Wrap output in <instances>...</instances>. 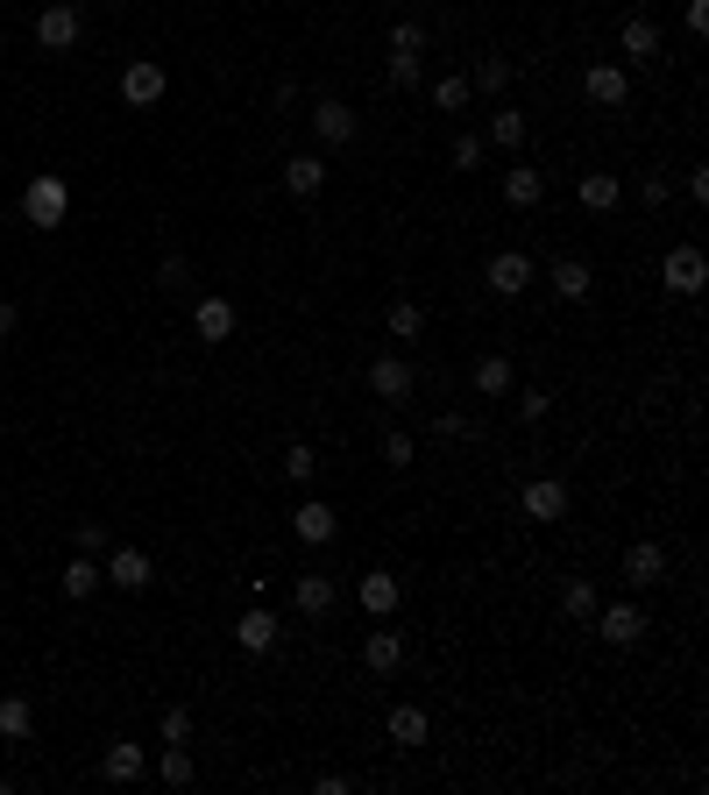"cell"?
<instances>
[{
	"mask_svg": "<svg viewBox=\"0 0 709 795\" xmlns=\"http://www.w3.org/2000/svg\"><path fill=\"white\" fill-rule=\"evenodd\" d=\"M65 214H71V185H65L57 171H36V178L22 185V220L50 235V228H65Z\"/></svg>",
	"mask_w": 709,
	"mask_h": 795,
	"instance_id": "cell-1",
	"label": "cell"
},
{
	"mask_svg": "<svg viewBox=\"0 0 709 795\" xmlns=\"http://www.w3.org/2000/svg\"><path fill=\"white\" fill-rule=\"evenodd\" d=\"M660 284H667L674 298H696L702 284H709V257H702L696 242H674L667 257H660Z\"/></svg>",
	"mask_w": 709,
	"mask_h": 795,
	"instance_id": "cell-2",
	"label": "cell"
},
{
	"mask_svg": "<svg viewBox=\"0 0 709 795\" xmlns=\"http://www.w3.org/2000/svg\"><path fill=\"white\" fill-rule=\"evenodd\" d=\"M518 512L533 519V526H561L568 519V484L561 476H533V484L518 490Z\"/></svg>",
	"mask_w": 709,
	"mask_h": 795,
	"instance_id": "cell-3",
	"label": "cell"
},
{
	"mask_svg": "<svg viewBox=\"0 0 709 795\" xmlns=\"http://www.w3.org/2000/svg\"><path fill=\"white\" fill-rule=\"evenodd\" d=\"M582 93H590L596 100V107H625V100H631V65H617V57H596V65L590 71H582Z\"/></svg>",
	"mask_w": 709,
	"mask_h": 795,
	"instance_id": "cell-4",
	"label": "cell"
},
{
	"mask_svg": "<svg viewBox=\"0 0 709 795\" xmlns=\"http://www.w3.org/2000/svg\"><path fill=\"white\" fill-rule=\"evenodd\" d=\"M79 36H85V14L71 8V0H50V8L36 14V50H71Z\"/></svg>",
	"mask_w": 709,
	"mask_h": 795,
	"instance_id": "cell-5",
	"label": "cell"
},
{
	"mask_svg": "<svg viewBox=\"0 0 709 795\" xmlns=\"http://www.w3.org/2000/svg\"><path fill=\"white\" fill-rule=\"evenodd\" d=\"M163 93H171V71H163L157 57H135V65L121 71V100H128V107H157Z\"/></svg>",
	"mask_w": 709,
	"mask_h": 795,
	"instance_id": "cell-6",
	"label": "cell"
},
{
	"mask_svg": "<svg viewBox=\"0 0 709 795\" xmlns=\"http://www.w3.org/2000/svg\"><path fill=\"white\" fill-rule=\"evenodd\" d=\"M482 284H490L496 298H518L525 284H533V257H525V249H496V257L482 263Z\"/></svg>",
	"mask_w": 709,
	"mask_h": 795,
	"instance_id": "cell-7",
	"label": "cell"
},
{
	"mask_svg": "<svg viewBox=\"0 0 709 795\" xmlns=\"http://www.w3.org/2000/svg\"><path fill=\"white\" fill-rule=\"evenodd\" d=\"M100 576H107L114 590H149V582H157V561H149L142 547H107V568H100Z\"/></svg>",
	"mask_w": 709,
	"mask_h": 795,
	"instance_id": "cell-8",
	"label": "cell"
},
{
	"mask_svg": "<svg viewBox=\"0 0 709 795\" xmlns=\"http://www.w3.org/2000/svg\"><path fill=\"white\" fill-rule=\"evenodd\" d=\"M590 625L610 639V647H639V639H645V611L639 604H596Z\"/></svg>",
	"mask_w": 709,
	"mask_h": 795,
	"instance_id": "cell-9",
	"label": "cell"
},
{
	"mask_svg": "<svg viewBox=\"0 0 709 795\" xmlns=\"http://www.w3.org/2000/svg\"><path fill=\"white\" fill-rule=\"evenodd\" d=\"M362 668H369V674H398L404 668V633L390 618H376V633L362 639Z\"/></svg>",
	"mask_w": 709,
	"mask_h": 795,
	"instance_id": "cell-10",
	"label": "cell"
},
{
	"mask_svg": "<svg viewBox=\"0 0 709 795\" xmlns=\"http://www.w3.org/2000/svg\"><path fill=\"white\" fill-rule=\"evenodd\" d=\"M660 43H667V36H660V22L631 14V22L617 29V65H653V57H660Z\"/></svg>",
	"mask_w": 709,
	"mask_h": 795,
	"instance_id": "cell-11",
	"label": "cell"
},
{
	"mask_svg": "<svg viewBox=\"0 0 709 795\" xmlns=\"http://www.w3.org/2000/svg\"><path fill=\"white\" fill-rule=\"evenodd\" d=\"M312 135H320V149H341V143L362 135V122H355L348 100H320V107H312Z\"/></svg>",
	"mask_w": 709,
	"mask_h": 795,
	"instance_id": "cell-12",
	"label": "cell"
},
{
	"mask_svg": "<svg viewBox=\"0 0 709 795\" xmlns=\"http://www.w3.org/2000/svg\"><path fill=\"white\" fill-rule=\"evenodd\" d=\"M412 363H404V355H376V363H369V391L376 398H384V405H404V398H412Z\"/></svg>",
	"mask_w": 709,
	"mask_h": 795,
	"instance_id": "cell-13",
	"label": "cell"
},
{
	"mask_svg": "<svg viewBox=\"0 0 709 795\" xmlns=\"http://www.w3.org/2000/svg\"><path fill=\"white\" fill-rule=\"evenodd\" d=\"M291 533L306 540V547H327V540L341 533V512H334V504H327V498H306V504H298V512H291Z\"/></svg>",
	"mask_w": 709,
	"mask_h": 795,
	"instance_id": "cell-14",
	"label": "cell"
},
{
	"mask_svg": "<svg viewBox=\"0 0 709 795\" xmlns=\"http://www.w3.org/2000/svg\"><path fill=\"white\" fill-rule=\"evenodd\" d=\"M284 192H291V200H320L327 192V157L320 149H298V157L284 163Z\"/></svg>",
	"mask_w": 709,
	"mask_h": 795,
	"instance_id": "cell-15",
	"label": "cell"
},
{
	"mask_svg": "<svg viewBox=\"0 0 709 795\" xmlns=\"http://www.w3.org/2000/svg\"><path fill=\"white\" fill-rule=\"evenodd\" d=\"M334 576H327V568H306V576L291 582V604H298V618H327V611H334Z\"/></svg>",
	"mask_w": 709,
	"mask_h": 795,
	"instance_id": "cell-16",
	"label": "cell"
},
{
	"mask_svg": "<svg viewBox=\"0 0 709 795\" xmlns=\"http://www.w3.org/2000/svg\"><path fill=\"white\" fill-rule=\"evenodd\" d=\"M355 597H362V611H369V618H398V604H404V582L390 576V568H369Z\"/></svg>",
	"mask_w": 709,
	"mask_h": 795,
	"instance_id": "cell-17",
	"label": "cell"
},
{
	"mask_svg": "<svg viewBox=\"0 0 709 795\" xmlns=\"http://www.w3.org/2000/svg\"><path fill=\"white\" fill-rule=\"evenodd\" d=\"M625 582H631V590H653V582H667V547H660V540L625 547Z\"/></svg>",
	"mask_w": 709,
	"mask_h": 795,
	"instance_id": "cell-18",
	"label": "cell"
},
{
	"mask_svg": "<svg viewBox=\"0 0 709 795\" xmlns=\"http://www.w3.org/2000/svg\"><path fill=\"white\" fill-rule=\"evenodd\" d=\"M384 739H390V746H404V753H419V746L433 739V717L419 711V703H398V711L384 717Z\"/></svg>",
	"mask_w": 709,
	"mask_h": 795,
	"instance_id": "cell-19",
	"label": "cell"
},
{
	"mask_svg": "<svg viewBox=\"0 0 709 795\" xmlns=\"http://www.w3.org/2000/svg\"><path fill=\"white\" fill-rule=\"evenodd\" d=\"M100 774H107L114 788H128V782H142V774H149V753L135 739H114L107 753H100Z\"/></svg>",
	"mask_w": 709,
	"mask_h": 795,
	"instance_id": "cell-20",
	"label": "cell"
},
{
	"mask_svg": "<svg viewBox=\"0 0 709 795\" xmlns=\"http://www.w3.org/2000/svg\"><path fill=\"white\" fill-rule=\"evenodd\" d=\"M235 647H241V654H270V647H277V618H270L263 604H255V611H241V625H235Z\"/></svg>",
	"mask_w": 709,
	"mask_h": 795,
	"instance_id": "cell-21",
	"label": "cell"
},
{
	"mask_svg": "<svg viewBox=\"0 0 709 795\" xmlns=\"http://www.w3.org/2000/svg\"><path fill=\"white\" fill-rule=\"evenodd\" d=\"M511 391H518L511 355H482V363H476V398H511Z\"/></svg>",
	"mask_w": 709,
	"mask_h": 795,
	"instance_id": "cell-22",
	"label": "cell"
},
{
	"mask_svg": "<svg viewBox=\"0 0 709 795\" xmlns=\"http://www.w3.org/2000/svg\"><path fill=\"white\" fill-rule=\"evenodd\" d=\"M553 292H561L568 306H582V298L596 292V270L582 263V257H561V263H553Z\"/></svg>",
	"mask_w": 709,
	"mask_h": 795,
	"instance_id": "cell-23",
	"label": "cell"
},
{
	"mask_svg": "<svg viewBox=\"0 0 709 795\" xmlns=\"http://www.w3.org/2000/svg\"><path fill=\"white\" fill-rule=\"evenodd\" d=\"M192 327H199V341H228L235 334V306H228V298H199V306H192Z\"/></svg>",
	"mask_w": 709,
	"mask_h": 795,
	"instance_id": "cell-24",
	"label": "cell"
},
{
	"mask_svg": "<svg viewBox=\"0 0 709 795\" xmlns=\"http://www.w3.org/2000/svg\"><path fill=\"white\" fill-rule=\"evenodd\" d=\"M575 200L590 206V214H610L617 200H625V185H617V171H582V185H575Z\"/></svg>",
	"mask_w": 709,
	"mask_h": 795,
	"instance_id": "cell-25",
	"label": "cell"
},
{
	"mask_svg": "<svg viewBox=\"0 0 709 795\" xmlns=\"http://www.w3.org/2000/svg\"><path fill=\"white\" fill-rule=\"evenodd\" d=\"M0 739H8V746L36 739V703H28V696H0Z\"/></svg>",
	"mask_w": 709,
	"mask_h": 795,
	"instance_id": "cell-26",
	"label": "cell"
},
{
	"mask_svg": "<svg viewBox=\"0 0 709 795\" xmlns=\"http://www.w3.org/2000/svg\"><path fill=\"white\" fill-rule=\"evenodd\" d=\"M525 135H533V122H525L518 107H496V114H490V135H482V143H490V149H525Z\"/></svg>",
	"mask_w": 709,
	"mask_h": 795,
	"instance_id": "cell-27",
	"label": "cell"
},
{
	"mask_svg": "<svg viewBox=\"0 0 709 795\" xmlns=\"http://www.w3.org/2000/svg\"><path fill=\"white\" fill-rule=\"evenodd\" d=\"M504 200L511 206H539V200H547V178H539L533 163H511V171H504Z\"/></svg>",
	"mask_w": 709,
	"mask_h": 795,
	"instance_id": "cell-28",
	"label": "cell"
},
{
	"mask_svg": "<svg viewBox=\"0 0 709 795\" xmlns=\"http://www.w3.org/2000/svg\"><path fill=\"white\" fill-rule=\"evenodd\" d=\"M384 334H390V341H419V334H426V306H412V298H398V306L384 313Z\"/></svg>",
	"mask_w": 709,
	"mask_h": 795,
	"instance_id": "cell-29",
	"label": "cell"
},
{
	"mask_svg": "<svg viewBox=\"0 0 709 795\" xmlns=\"http://www.w3.org/2000/svg\"><path fill=\"white\" fill-rule=\"evenodd\" d=\"M57 582H65L71 604H85V597L100 590V561H93V554H79V561H65V576H57Z\"/></svg>",
	"mask_w": 709,
	"mask_h": 795,
	"instance_id": "cell-30",
	"label": "cell"
},
{
	"mask_svg": "<svg viewBox=\"0 0 709 795\" xmlns=\"http://www.w3.org/2000/svg\"><path fill=\"white\" fill-rule=\"evenodd\" d=\"M596 604H603L596 582H568V590H561V618H575V625H590V618H596Z\"/></svg>",
	"mask_w": 709,
	"mask_h": 795,
	"instance_id": "cell-31",
	"label": "cell"
},
{
	"mask_svg": "<svg viewBox=\"0 0 709 795\" xmlns=\"http://www.w3.org/2000/svg\"><path fill=\"white\" fill-rule=\"evenodd\" d=\"M504 86H511V57H482L469 71V93H504Z\"/></svg>",
	"mask_w": 709,
	"mask_h": 795,
	"instance_id": "cell-32",
	"label": "cell"
},
{
	"mask_svg": "<svg viewBox=\"0 0 709 795\" xmlns=\"http://www.w3.org/2000/svg\"><path fill=\"white\" fill-rule=\"evenodd\" d=\"M157 782H163V788H192V753H185V746H163Z\"/></svg>",
	"mask_w": 709,
	"mask_h": 795,
	"instance_id": "cell-33",
	"label": "cell"
},
{
	"mask_svg": "<svg viewBox=\"0 0 709 795\" xmlns=\"http://www.w3.org/2000/svg\"><path fill=\"white\" fill-rule=\"evenodd\" d=\"M433 107H441V114H461V107H469V79H461V71L433 79Z\"/></svg>",
	"mask_w": 709,
	"mask_h": 795,
	"instance_id": "cell-34",
	"label": "cell"
},
{
	"mask_svg": "<svg viewBox=\"0 0 709 795\" xmlns=\"http://www.w3.org/2000/svg\"><path fill=\"white\" fill-rule=\"evenodd\" d=\"M284 476H291V484H312V476H320V455H312L306 441H291L284 447Z\"/></svg>",
	"mask_w": 709,
	"mask_h": 795,
	"instance_id": "cell-35",
	"label": "cell"
},
{
	"mask_svg": "<svg viewBox=\"0 0 709 795\" xmlns=\"http://www.w3.org/2000/svg\"><path fill=\"white\" fill-rule=\"evenodd\" d=\"M390 57H426V29L419 22H390Z\"/></svg>",
	"mask_w": 709,
	"mask_h": 795,
	"instance_id": "cell-36",
	"label": "cell"
},
{
	"mask_svg": "<svg viewBox=\"0 0 709 795\" xmlns=\"http://www.w3.org/2000/svg\"><path fill=\"white\" fill-rule=\"evenodd\" d=\"M482 157H490V143H482V135H455V149H447V163H455V171H482Z\"/></svg>",
	"mask_w": 709,
	"mask_h": 795,
	"instance_id": "cell-37",
	"label": "cell"
},
{
	"mask_svg": "<svg viewBox=\"0 0 709 795\" xmlns=\"http://www.w3.org/2000/svg\"><path fill=\"white\" fill-rule=\"evenodd\" d=\"M384 462H390V469H412V462H419L412 433H384Z\"/></svg>",
	"mask_w": 709,
	"mask_h": 795,
	"instance_id": "cell-38",
	"label": "cell"
},
{
	"mask_svg": "<svg viewBox=\"0 0 709 795\" xmlns=\"http://www.w3.org/2000/svg\"><path fill=\"white\" fill-rule=\"evenodd\" d=\"M157 731H163V746H185L192 739V711H185V703H178V711H163Z\"/></svg>",
	"mask_w": 709,
	"mask_h": 795,
	"instance_id": "cell-39",
	"label": "cell"
},
{
	"mask_svg": "<svg viewBox=\"0 0 709 795\" xmlns=\"http://www.w3.org/2000/svg\"><path fill=\"white\" fill-rule=\"evenodd\" d=\"M185 277H192L185 257H163V263H157V284H163V292H185Z\"/></svg>",
	"mask_w": 709,
	"mask_h": 795,
	"instance_id": "cell-40",
	"label": "cell"
},
{
	"mask_svg": "<svg viewBox=\"0 0 709 795\" xmlns=\"http://www.w3.org/2000/svg\"><path fill=\"white\" fill-rule=\"evenodd\" d=\"M547 391H518V419H525V427H539V419H547Z\"/></svg>",
	"mask_w": 709,
	"mask_h": 795,
	"instance_id": "cell-41",
	"label": "cell"
},
{
	"mask_svg": "<svg viewBox=\"0 0 709 795\" xmlns=\"http://www.w3.org/2000/svg\"><path fill=\"white\" fill-rule=\"evenodd\" d=\"M461 433H469V419H461V412H441V419H433V441H461Z\"/></svg>",
	"mask_w": 709,
	"mask_h": 795,
	"instance_id": "cell-42",
	"label": "cell"
},
{
	"mask_svg": "<svg viewBox=\"0 0 709 795\" xmlns=\"http://www.w3.org/2000/svg\"><path fill=\"white\" fill-rule=\"evenodd\" d=\"M419 71H426L419 57H390V86H419Z\"/></svg>",
	"mask_w": 709,
	"mask_h": 795,
	"instance_id": "cell-43",
	"label": "cell"
},
{
	"mask_svg": "<svg viewBox=\"0 0 709 795\" xmlns=\"http://www.w3.org/2000/svg\"><path fill=\"white\" fill-rule=\"evenodd\" d=\"M682 22H688V36H709V0H688Z\"/></svg>",
	"mask_w": 709,
	"mask_h": 795,
	"instance_id": "cell-44",
	"label": "cell"
},
{
	"mask_svg": "<svg viewBox=\"0 0 709 795\" xmlns=\"http://www.w3.org/2000/svg\"><path fill=\"white\" fill-rule=\"evenodd\" d=\"M79 554H107V533H100L93 519H85V526H79Z\"/></svg>",
	"mask_w": 709,
	"mask_h": 795,
	"instance_id": "cell-45",
	"label": "cell"
},
{
	"mask_svg": "<svg viewBox=\"0 0 709 795\" xmlns=\"http://www.w3.org/2000/svg\"><path fill=\"white\" fill-rule=\"evenodd\" d=\"M639 200H645V206H667V178L653 171V178H645V185H639Z\"/></svg>",
	"mask_w": 709,
	"mask_h": 795,
	"instance_id": "cell-46",
	"label": "cell"
},
{
	"mask_svg": "<svg viewBox=\"0 0 709 795\" xmlns=\"http://www.w3.org/2000/svg\"><path fill=\"white\" fill-rule=\"evenodd\" d=\"M14 327H22V313H14V306H8V298H0V341H8V334H14Z\"/></svg>",
	"mask_w": 709,
	"mask_h": 795,
	"instance_id": "cell-47",
	"label": "cell"
},
{
	"mask_svg": "<svg viewBox=\"0 0 709 795\" xmlns=\"http://www.w3.org/2000/svg\"><path fill=\"white\" fill-rule=\"evenodd\" d=\"M8 788H14V782H8V774H0V795H8Z\"/></svg>",
	"mask_w": 709,
	"mask_h": 795,
	"instance_id": "cell-48",
	"label": "cell"
}]
</instances>
